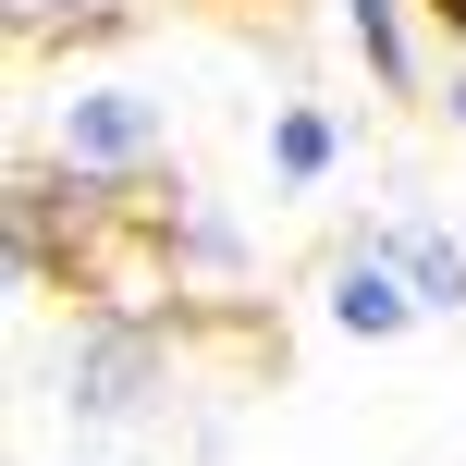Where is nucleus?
<instances>
[{
	"label": "nucleus",
	"instance_id": "obj_1",
	"mask_svg": "<svg viewBox=\"0 0 466 466\" xmlns=\"http://www.w3.org/2000/svg\"><path fill=\"white\" fill-rule=\"evenodd\" d=\"M160 393H172V319H147V307H86L49 356V405L74 430H136Z\"/></svg>",
	"mask_w": 466,
	"mask_h": 466
},
{
	"label": "nucleus",
	"instance_id": "obj_2",
	"mask_svg": "<svg viewBox=\"0 0 466 466\" xmlns=\"http://www.w3.org/2000/svg\"><path fill=\"white\" fill-rule=\"evenodd\" d=\"M160 98L123 86V74H62V98H49V160L86 172V185H160Z\"/></svg>",
	"mask_w": 466,
	"mask_h": 466
},
{
	"label": "nucleus",
	"instance_id": "obj_3",
	"mask_svg": "<svg viewBox=\"0 0 466 466\" xmlns=\"http://www.w3.org/2000/svg\"><path fill=\"white\" fill-rule=\"evenodd\" d=\"M319 319L344 331V344H405V331L430 319L418 282H405V258H393V233H344V246L319 258Z\"/></svg>",
	"mask_w": 466,
	"mask_h": 466
},
{
	"label": "nucleus",
	"instance_id": "obj_4",
	"mask_svg": "<svg viewBox=\"0 0 466 466\" xmlns=\"http://www.w3.org/2000/svg\"><path fill=\"white\" fill-rule=\"evenodd\" d=\"M418 13L430 0H344L356 62H369V86H393V98H418Z\"/></svg>",
	"mask_w": 466,
	"mask_h": 466
},
{
	"label": "nucleus",
	"instance_id": "obj_5",
	"mask_svg": "<svg viewBox=\"0 0 466 466\" xmlns=\"http://www.w3.org/2000/svg\"><path fill=\"white\" fill-rule=\"evenodd\" d=\"M331 172H344V123L319 111V98H282L270 111V185H331Z\"/></svg>",
	"mask_w": 466,
	"mask_h": 466
},
{
	"label": "nucleus",
	"instance_id": "obj_6",
	"mask_svg": "<svg viewBox=\"0 0 466 466\" xmlns=\"http://www.w3.org/2000/svg\"><path fill=\"white\" fill-rule=\"evenodd\" d=\"M380 233H393V258H405L430 319H466V233H442V221H380Z\"/></svg>",
	"mask_w": 466,
	"mask_h": 466
},
{
	"label": "nucleus",
	"instance_id": "obj_7",
	"mask_svg": "<svg viewBox=\"0 0 466 466\" xmlns=\"http://www.w3.org/2000/svg\"><path fill=\"white\" fill-rule=\"evenodd\" d=\"M172 270H209V282H233V270H246V233H233L209 197H172Z\"/></svg>",
	"mask_w": 466,
	"mask_h": 466
},
{
	"label": "nucleus",
	"instance_id": "obj_8",
	"mask_svg": "<svg viewBox=\"0 0 466 466\" xmlns=\"http://www.w3.org/2000/svg\"><path fill=\"white\" fill-rule=\"evenodd\" d=\"M62 13H98V0H13V37H37V25H62Z\"/></svg>",
	"mask_w": 466,
	"mask_h": 466
},
{
	"label": "nucleus",
	"instance_id": "obj_9",
	"mask_svg": "<svg viewBox=\"0 0 466 466\" xmlns=\"http://www.w3.org/2000/svg\"><path fill=\"white\" fill-rule=\"evenodd\" d=\"M442 123H454V136H466V49H454V62H442Z\"/></svg>",
	"mask_w": 466,
	"mask_h": 466
},
{
	"label": "nucleus",
	"instance_id": "obj_10",
	"mask_svg": "<svg viewBox=\"0 0 466 466\" xmlns=\"http://www.w3.org/2000/svg\"><path fill=\"white\" fill-rule=\"evenodd\" d=\"M430 25H442V37H454V49H466V0H430Z\"/></svg>",
	"mask_w": 466,
	"mask_h": 466
}]
</instances>
